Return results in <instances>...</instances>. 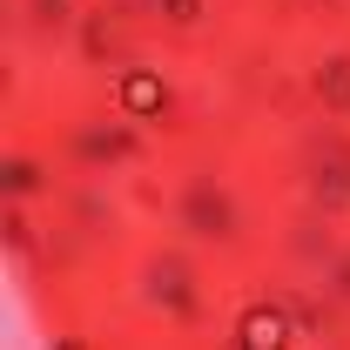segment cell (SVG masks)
<instances>
[{
    "label": "cell",
    "mask_w": 350,
    "mask_h": 350,
    "mask_svg": "<svg viewBox=\"0 0 350 350\" xmlns=\"http://www.w3.org/2000/svg\"><path fill=\"white\" fill-rule=\"evenodd\" d=\"M122 101H129L135 115H155V108H162V101H169V94H162V81H155V75H148V68H135L129 81H122Z\"/></svg>",
    "instance_id": "2"
},
{
    "label": "cell",
    "mask_w": 350,
    "mask_h": 350,
    "mask_svg": "<svg viewBox=\"0 0 350 350\" xmlns=\"http://www.w3.org/2000/svg\"><path fill=\"white\" fill-rule=\"evenodd\" d=\"M236 337H243L250 350H269V344H283V337H290V317H283L276 304H256V310H243Z\"/></svg>",
    "instance_id": "1"
},
{
    "label": "cell",
    "mask_w": 350,
    "mask_h": 350,
    "mask_svg": "<svg viewBox=\"0 0 350 350\" xmlns=\"http://www.w3.org/2000/svg\"><path fill=\"white\" fill-rule=\"evenodd\" d=\"M323 94H330V101H350V68H337V75H323Z\"/></svg>",
    "instance_id": "3"
}]
</instances>
